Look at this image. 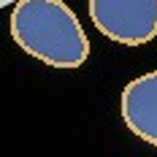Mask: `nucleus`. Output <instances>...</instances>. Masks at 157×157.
I'll list each match as a JSON object with an SVG mask.
<instances>
[{
  "instance_id": "nucleus-1",
  "label": "nucleus",
  "mask_w": 157,
  "mask_h": 157,
  "mask_svg": "<svg viewBox=\"0 0 157 157\" xmlns=\"http://www.w3.org/2000/svg\"><path fill=\"white\" fill-rule=\"evenodd\" d=\"M11 38L49 68H78L90 57V38L63 0H19L11 11Z\"/></svg>"
},
{
  "instance_id": "nucleus-2",
  "label": "nucleus",
  "mask_w": 157,
  "mask_h": 157,
  "mask_svg": "<svg viewBox=\"0 0 157 157\" xmlns=\"http://www.w3.org/2000/svg\"><path fill=\"white\" fill-rule=\"evenodd\" d=\"M95 30L122 46H144L157 35V0H87Z\"/></svg>"
},
{
  "instance_id": "nucleus-3",
  "label": "nucleus",
  "mask_w": 157,
  "mask_h": 157,
  "mask_svg": "<svg viewBox=\"0 0 157 157\" xmlns=\"http://www.w3.org/2000/svg\"><path fill=\"white\" fill-rule=\"evenodd\" d=\"M122 119L130 133L157 146V71L133 78L122 90Z\"/></svg>"
}]
</instances>
